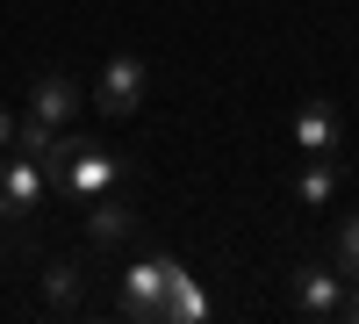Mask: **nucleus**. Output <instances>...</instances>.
Returning a JSON list of instances; mask_svg holds the SVG:
<instances>
[{"mask_svg": "<svg viewBox=\"0 0 359 324\" xmlns=\"http://www.w3.org/2000/svg\"><path fill=\"white\" fill-rule=\"evenodd\" d=\"M43 173H50V188L65 195V202H94V195H108L115 181H123V159L108 152V144H94V137H72V130H57V144L43 152Z\"/></svg>", "mask_w": 359, "mask_h": 324, "instance_id": "obj_1", "label": "nucleus"}, {"mask_svg": "<svg viewBox=\"0 0 359 324\" xmlns=\"http://www.w3.org/2000/svg\"><path fill=\"white\" fill-rule=\"evenodd\" d=\"M287 310L302 324H331L345 317V274L331 267V259H302V267L287 274Z\"/></svg>", "mask_w": 359, "mask_h": 324, "instance_id": "obj_2", "label": "nucleus"}, {"mask_svg": "<svg viewBox=\"0 0 359 324\" xmlns=\"http://www.w3.org/2000/svg\"><path fill=\"white\" fill-rule=\"evenodd\" d=\"M144 94H151V65H144L137 51H115L101 65V86H94V108L108 115V123H130V115L144 108Z\"/></svg>", "mask_w": 359, "mask_h": 324, "instance_id": "obj_3", "label": "nucleus"}, {"mask_svg": "<svg viewBox=\"0 0 359 324\" xmlns=\"http://www.w3.org/2000/svg\"><path fill=\"white\" fill-rule=\"evenodd\" d=\"M43 202H50V173H43V159L0 152V216H8V223H29V216H43Z\"/></svg>", "mask_w": 359, "mask_h": 324, "instance_id": "obj_4", "label": "nucleus"}, {"mask_svg": "<svg viewBox=\"0 0 359 324\" xmlns=\"http://www.w3.org/2000/svg\"><path fill=\"white\" fill-rule=\"evenodd\" d=\"M187 274L180 259H137L123 274V317L137 324H165V303H172V281Z\"/></svg>", "mask_w": 359, "mask_h": 324, "instance_id": "obj_5", "label": "nucleus"}, {"mask_svg": "<svg viewBox=\"0 0 359 324\" xmlns=\"http://www.w3.org/2000/svg\"><path fill=\"white\" fill-rule=\"evenodd\" d=\"M137 231H144V216H137V209H130V202L115 195V188H108V195H94V202H86V238H94L101 252H115V245H130Z\"/></svg>", "mask_w": 359, "mask_h": 324, "instance_id": "obj_6", "label": "nucleus"}, {"mask_svg": "<svg viewBox=\"0 0 359 324\" xmlns=\"http://www.w3.org/2000/svg\"><path fill=\"white\" fill-rule=\"evenodd\" d=\"M294 152H345V130H338V108L331 101H302L294 108Z\"/></svg>", "mask_w": 359, "mask_h": 324, "instance_id": "obj_7", "label": "nucleus"}, {"mask_svg": "<svg viewBox=\"0 0 359 324\" xmlns=\"http://www.w3.org/2000/svg\"><path fill=\"white\" fill-rule=\"evenodd\" d=\"M29 115H36V123H50V130H65L72 115H79V86H72L65 72H43L36 86H29Z\"/></svg>", "mask_w": 359, "mask_h": 324, "instance_id": "obj_8", "label": "nucleus"}, {"mask_svg": "<svg viewBox=\"0 0 359 324\" xmlns=\"http://www.w3.org/2000/svg\"><path fill=\"white\" fill-rule=\"evenodd\" d=\"M338 173H345V159H338V152H309V159H302V173H294V202H302V209H331Z\"/></svg>", "mask_w": 359, "mask_h": 324, "instance_id": "obj_9", "label": "nucleus"}, {"mask_svg": "<svg viewBox=\"0 0 359 324\" xmlns=\"http://www.w3.org/2000/svg\"><path fill=\"white\" fill-rule=\"evenodd\" d=\"M79 296H86V267L79 259H50L43 267V303L50 310H79Z\"/></svg>", "mask_w": 359, "mask_h": 324, "instance_id": "obj_10", "label": "nucleus"}, {"mask_svg": "<svg viewBox=\"0 0 359 324\" xmlns=\"http://www.w3.org/2000/svg\"><path fill=\"white\" fill-rule=\"evenodd\" d=\"M331 267H338L345 281H359V209H345L338 231H331Z\"/></svg>", "mask_w": 359, "mask_h": 324, "instance_id": "obj_11", "label": "nucleus"}, {"mask_svg": "<svg viewBox=\"0 0 359 324\" xmlns=\"http://www.w3.org/2000/svg\"><path fill=\"white\" fill-rule=\"evenodd\" d=\"M208 317V296L194 288V274H180L172 281V303H165V324H201Z\"/></svg>", "mask_w": 359, "mask_h": 324, "instance_id": "obj_12", "label": "nucleus"}, {"mask_svg": "<svg viewBox=\"0 0 359 324\" xmlns=\"http://www.w3.org/2000/svg\"><path fill=\"white\" fill-rule=\"evenodd\" d=\"M15 123H22V115H15V108H0V152H15Z\"/></svg>", "mask_w": 359, "mask_h": 324, "instance_id": "obj_13", "label": "nucleus"}, {"mask_svg": "<svg viewBox=\"0 0 359 324\" xmlns=\"http://www.w3.org/2000/svg\"><path fill=\"white\" fill-rule=\"evenodd\" d=\"M345 324H359V281H345Z\"/></svg>", "mask_w": 359, "mask_h": 324, "instance_id": "obj_14", "label": "nucleus"}]
</instances>
